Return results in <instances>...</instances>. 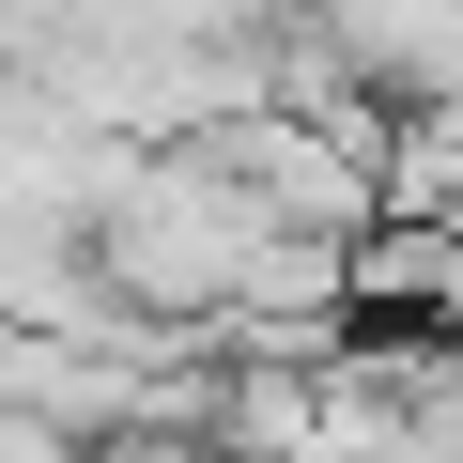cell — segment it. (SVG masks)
<instances>
[{
  "label": "cell",
  "mask_w": 463,
  "mask_h": 463,
  "mask_svg": "<svg viewBox=\"0 0 463 463\" xmlns=\"http://www.w3.org/2000/svg\"><path fill=\"white\" fill-rule=\"evenodd\" d=\"M78 463H201L185 432H109V448H78Z\"/></svg>",
  "instance_id": "cell-1"
}]
</instances>
